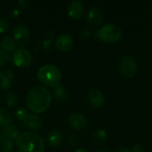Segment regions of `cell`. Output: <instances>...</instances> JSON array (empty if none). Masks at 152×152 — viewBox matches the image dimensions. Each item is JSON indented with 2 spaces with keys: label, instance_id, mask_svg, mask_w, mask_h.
Masks as SVG:
<instances>
[{
  "label": "cell",
  "instance_id": "6da1fadb",
  "mask_svg": "<svg viewBox=\"0 0 152 152\" xmlns=\"http://www.w3.org/2000/svg\"><path fill=\"white\" fill-rule=\"evenodd\" d=\"M52 102V95L49 90L44 86H37L31 88L26 96V105L34 114L45 112Z\"/></svg>",
  "mask_w": 152,
  "mask_h": 152
},
{
  "label": "cell",
  "instance_id": "7a4b0ae2",
  "mask_svg": "<svg viewBox=\"0 0 152 152\" xmlns=\"http://www.w3.org/2000/svg\"><path fill=\"white\" fill-rule=\"evenodd\" d=\"M15 145L20 152H43L45 147L43 138L33 132L20 134Z\"/></svg>",
  "mask_w": 152,
  "mask_h": 152
},
{
  "label": "cell",
  "instance_id": "3957f363",
  "mask_svg": "<svg viewBox=\"0 0 152 152\" xmlns=\"http://www.w3.org/2000/svg\"><path fill=\"white\" fill-rule=\"evenodd\" d=\"M37 77L40 83L46 87L56 88L61 85V72L53 64H45L39 68Z\"/></svg>",
  "mask_w": 152,
  "mask_h": 152
},
{
  "label": "cell",
  "instance_id": "277c9868",
  "mask_svg": "<svg viewBox=\"0 0 152 152\" xmlns=\"http://www.w3.org/2000/svg\"><path fill=\"white\" fill-rule=\"evenodd\" d=\"M15 118L24 128L32 131H39L43 126V120L38 115L28 112L24 109H18L15 111Z\"/></svg>",
  "mask_w": 152,
  "mask_h": 152
},
{
  "label": "cell",
  "instance_id": "5b68a950",
  "mask_svg": "<svg viewBox=\"0 0 152 152\" xmlns=\"http://www.w3.org/2000/svg\"><path fill=\"white\" fill-rule=\"evenodd\" d=\"M121 37L122 30L115 24H105L95 34V37L106 44L117 43L120 40Z\"/></svg>",
  "mask_w": 152,
  "mask_h": 152
},
{
  "label": "cell",
  "instance_id": "8992f818",
  "mask_svg": "<svg viewBox=\"0 0 152 152\" xmlns=\"http://www.w3.org/2000/svg\"><path fill=\"white\" fill-rule=\"evenodd\" d=\"M118 69L126 77H134L138 71V64L132 55L122 56L118 62Z\"/></svg>",
  "mask_w": 152,
  "mask_h": 152
},
{
  "label": "cell",
  "instance_id": "52a82bcc",
  "mask_svg": "<svg viewBox=\"0 0 152 152\" xmlns=\"http://www.w3.org/2000/svg\"><path fill=\"white\" fill-rule=\"evenodd\" d=\"M33 61V56L30 52L23 47L16 49L12 55V62L18 68H28Z\"/></svg>",
  "mask_w": 152,
  "mask_h": 152
},
{
  "label": "cell",
  "instance_id": "ba28073f",
  "mask_svg": "<svg viewBox=\"0 0 152 152\" xmlns=\"http://www.w3.org/2000/svg\"><path fill=\"white\" fill-rule=\"evenodd\" d=\"M12 38L20 47L24 46L29 40L28 28L22 24H19L14 27L12 30Z\"/></svg>",
  "mask_w": 152,
  "mask_h": 152
},
{
  "label": "cell",
  "instance_id": "9c48e42d",
  "mask_svg": "<svg viewBox=\"0 0 152 152\" xmlns=\"http://www.w3.org/2000/svg\"><path fill=\"white\" fill-rule=\"evenodd\" d=\"M86 97L90 105L94 109H100L105 103V97L100 89L97 88L89 89L87 91Z\"/></svg>",
  "mask_w": 152,
  "mask_h": 152
},
{
  "label": "cell",
  "instance_id": "30bf717a",
  "mask_svg": "<svg viewBox=\"0 0 152 152\" xmlns=\"http://www.w3.org/2000/svg\"><path fill=\"white\" fill-rule=\"evenodd\" d=\"M73 45H74V40L72 37L66 33L59 35L54 42L55 48L60 52L70 51L73 47Z\"/></svg>",
  "mask_w": 152,
  "mask_h": 152
},
{
  "label": "cell",
  "instance_id": "8fae6325",
  "mask_svg": "<svg viewBox=\"0 0 152 152\" xmlns=\"http://www.w3.org/2000/svg\"><path fill=\"white\" fill-rule=\"evenodd\" d=\"M68 123L69 126L75 130H82L87 126V118L86 117L80 112H74L69 115L68 118Z\"/></svg>",
  "mask_w": 152,
  "mask_h": 152
},
{
  "label": "cell",
  "instance_id": "7c38bea8",
  "mask_svg": "<svg viewBox=\"0 0 152 152\" xmlns=\"http://www.w3.org/2000/svg\"><path fill=\"white\" fill-rule=\"evenodd\" d=\"M67 12L69 18L73 20H79L85 12L84 4L78 0H72L68 4Z\"/></svg>",
  "mask_w": 152,
  "mask_h": 152
},
{
  "label": "cell",
  "instance_id": "4fadbf2b",
  "mask_svg": "<svg viewBox=\"0 0 152 152\" xmlns=\"http://www.w3.org/2000/svg\"><path fill=\"white\" fill-rule=\"evenodd\" d=\"M15 81V76L12 69H4L0 70V89L8 90L10 89Z\"/></svg>",
  "mask_w": 152,
  "mask_h": 152
},
{
  "label": "cell",
  "instance_id": "5bb4252c",
  "mask_svg": "<svg viewBox=\"0 0 152 152\" xmlns=\"http://www.w3.org/2000/svg\"><path fill=\"white\" fill-rule=\"evenodd\" d=\"M103 20V13L98 7H92L86 15V22L91 26H99Z\"/></svg>",
  "mask_w": 152,
  "mask_h": 152
},
{
  "label": "cell",
  "instance_id": "9a60e30c",
  "mask_svg": "<svg viewBox=\"0 0 152 152\" xmlns=\"http://www.w3.org/2000/svg\"><path fill=\"white\" fill-rule=\"evenodd\" d=\"M63 142V134L59 129L51 130L46 135V143L49 147L55 148L60 146Z\"/></svg>",
  "mask_w": 152,
  "mask_h": 152
},
{
  "label": "cell",
  "instance_id": "2e32d148",
  "mask_svg": "<svg viewBox=\"0 0 152 152\" xmlns=\"http://www.w3.org/2000/svg\"><path fill=\"white\" fill-rule=\"evenodd\" d=\"M0 47L6 53H12L17 49V44L11 37L5 36L0 40Z\"/></svg>",
  "mask_w": 152,
  "mask_h": 152
},
{
  "label": "cell",
  "instance_id": "e0dca14e",
  "mask_svg": "<svg viewBox=\"0 0 152 152\" xmlns=\"http://www.w3.org/2000/svg\"><path fill=\"white\" fill-rule=\"evenodd\" d=\"M91 140L94 146H102L107 141V132L103 129H99L93 134Z\"/></svg>",
  "mask_w": 152,
  "mask_h": 152
},
{
  "label": "cell",
  "instance_id": "ac0fdd59",
  "mask_svg": "<svg viewBox=\"0 0 152 152\" xmlns=\"http://www.w3.org/2000/svg\"><path fill=\"white\" fill-rule=\"evenodd\" d=\"M53 96H54V99H55V101L57 102L63 103V102H66L68 101V99H69V93L61 85H60L59 86L54 88Z\"/></svg>",
  "mask_w": 152,
  "mask_h": 152
},
{
  "label": "cell",
  "instance_id": "d6986e66",
  "mask_svg": "<svg viewBox=\"0 0 152 152\" xmlns=\"http://www.w3.org/2000/svg\"><path fill=\"white\" fill-rule=\"evenodd\" d=\"M12 114L5 108H0V126L6 127L12 122Z\"/></svg>",
  "mask_w": 152,
  "mask_h": 152
},
{
  "label": "cell",
  "instance_id": "ffe728a7",
  "mask_svg": "<svg viewBox=\"0 0 152 152\" xmlns=\"http://www.w3.org/2000/svg\"><path fill=\"white\" fill-rule=\"evenodd\" d=\"M52 37L51 38L48 37V38L45 39L44 41L39 42L36 45L35 51H37L39 53H48L49 52H51V49H52Z\"/></svg>",
  "mask_w": 152,
  "mask_h": 152
},
{
  "label": "cell",
  "instance_id": "44dd1931",
  "mask_svg": "<svg viewBox=\"0 0 152 152\" xmlns=\"http://www.w3.org/2000/svg\"><path fill=\"white\" fill-rule=\"evenodd\" d=\"M2 134L4 135L5 137H7L8 139L12 140V141H14V140L16 141L20 135V131L16 126L10 125V126L4 128Z\"/></svg>",
  "mask_w": 152,
  "mask_h": 152
},
{
  "label": "cell",
  "instance_id": "7402d4cb",
  "mask_svg": "<svg viewBox=\"0 0 152 152\" xmlns=\"http://www.w3.org/2000/svg\"><path fill=\"white\" fill-rule=\"evenodd\" d=\"M13 141L8 139L4 135H0V152H11L13 150Z\"/></svg>",
  "mask_w": 152,
  "mask_h": 152
},
{
  "label": "cell",
  "instance_id": "603a6c76",
  "mask_svg": "<svg viewBox=\"0 0 152 152\" xmlns=\"http://www.w3.org/2000/svg\"><path fill=\"white\" fill-rule=\"evenodd\" d=\"M4 100L8 107H14L18 104L19 96L15 92H8L4 96Z\"/></svg>",
  "mask_w": 152,
  "mask_h": 152
},
{
  "label": "cell",
  "instance_id": "cb8c5ba5",
  "mask_svg": "<svg viewBox=\"0 0 152 152\" xmlns=\"http://www.w3.org/2000/svg\"><path fill=\"white\" fill-rule=\"evenodd\" d=\"M10 28V22L6 18L0 17V34L5 33Z\"/></svg>",
  "mask_w": 152,
  "mask_h": 152
},
{
  "label": "cell",
  "instance_id": "d4e9b609",
  "mask_svg": "<svg viewBox=\"0 0 152 152\" xmlns=\"http://www.w3.org/2000/svg\"><path fill=\"white\" fill-rule=\"evenodd\" d=\"M10 60V55L5 51L0 49V67H4Z\"/></svg>",
  "mask_w": 152,
  "mask_h": 152
},
{
  "label": "cell",
  "instance_id": "484cf974",
  "mask_svg": "<svg viewBox=\"0 0 152 152\" xmlns=\"http://www.w3.org/2000/svg\"><path fill=\"white\" fill-rule=\"evenodd\" d=\"M79 137L77 135V134H69V135H68V137H67V143L69 145V146H72V147H74V146H77L78 143H79Z\"/></svg>",
  "mask_w": 152,
  "mask_h": 152
},
{
  "label": "cell",
  "instance_id": "4316f807",
  "mask_svg": "<svg viewBox=\"0 0 152 152\" xmlns=\"http://www.w3.org/2000/svg\"><path fill=\"white\" fill-rule=\"evenodd\" d=\"M90 36H91V32H90V30L87 29V28H83V29L80 31V37L83 38V39H86V38H88Z\"/></svg>",
  "mask_w": 152,
  "mask_h": 152
},
{
  "label": "cell",
  "instance_id": "83f0119b",
  "mask_svg": "<svg viewBox=\"0 0 152 152\" xmlns=\"http://www.w3.org/2000/svg\"><path fill=\"white\" fill-rule=\"evenodd\" d=\"M18 4L20 7H22V8H28L31 4V2L28 1V0H19L18 1Z\"/></svg>",
  "mask_w": 152,
  "mask_h": 152
},
{
  "label": "cell",
  "instance_id": "f1b7e54d",
  "mask_svg": "<svg viewBox=\"0 0 152 152\" xmlns=\"http://www.w3.org/2000/svg\"><path fill=\"white\" fill-rule=\"evenodd\" d=\"M131 152H143V148L142 145L140 144H134L132 148V150H130Z\"/></svg>",
  "mask_w": 152,
  "mask_h": 152
},
{
  "label": "cell",
  "instance_id": "f546056e",
  "mask_svg": "<svg viewBox=\"0 0 152 152\" xmlns=\"http://www.w3.org/2000/svg\"><path fill=\"white\" fill-rule=\"evenodd\" d=\"M20 16V12H19V10H17V9H12V11H11V12H10V17L12 18V19H16L17 17H19Z\"/></svg>",
  "mask_w": 152,
  "mask_h": 152
},
{
  "label": "cell",
  "instance_id": "4dcf8cb0",
  "mask_svg": "<svg viewBox=\"0 0 152 152\" xmlns=\"http://www.w3.org/2000/svg\"><path fill=\"white\" fill-rule=\"evenodd\" d=\"M117 152H131L128 148H120Z\"/></svg>",
  "mask_w": 152,
  "mask_h": 152
},
{
  "label": "cell",
  "instance_id": "1f68e13d",
  "mask_svg": "<svg viewBox=\"0 0 152 152\" xmlns=\"http://www.w3.org/2000/svg\"><path fill=\"white\" fill-rule=\"evenodd\" d=\"M75 152H88V151H87L86 149H83V148H82V149H78L77 151H76Z\"/></svg>",
  "mask_w": 152,
  "mask_h": 152
},
{
  "label": "cell",
  "instance_id": "d6a6232c",
  "mask_svg": "<svg viewBox=\"0 0 152 152\" xmlns=\"http://www.w3.org/2000/svg\"><path fill=\"white\" fill-rule=\"evenodd\" d=\"M94 152H110V151H105V150H99V151H94Z\"/></svg>",
  "mask_w": 152,
  "mask_h": 152
},
{
  "label": "cell",
  "instance_id": "836d02e7",
  "mask_svg": "<svg viewBox=\"0 0 152 152\" xmlns=\"http://www.w3.org/2000/svg\"><path fill=\"white\" fill-rule=\"evenodd\" d=\"M11 152H20V151H13V150H12Z\"/></svg>",
  "mask_w": 152,
  "mask_h": 152
},
{
  "label": "cell",
  "instance_id": "e575fe53",
  "mask_svg": "<svg viewBox=\"0 0 152 152\" xmlns=\"http://www.w3.org/2000/svg\"><path fill=\"white\" fill-rule=\"evenodd\" d=\"M0 102H1V94H0Z\"/></svg>",
  "mask_w": 152,
  "mask_h": 152
},
{
  "label": "cell",
  "instance_id": "d590c367",
  "mask_svg": "<svg viewBox=\"0 0 152 152\" xmlns=\"http://www.w3.org/2000/svg\"><path fill=\"white\" fill-rule=\"evenodd\" d=\"M151 141H152V137H151Z\"/></svg>",
  "mask_w": 152,
  "mask_h": 152
}]
</instances>
